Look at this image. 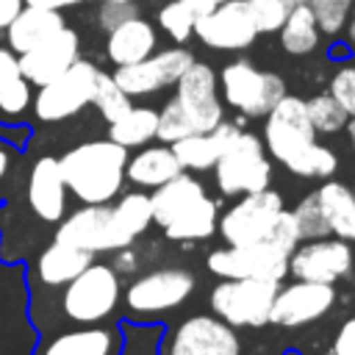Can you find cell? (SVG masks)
<instances>
[{
    "instance_id": "obj_39",
    "label": "cell",
    "mask_w": 355,
    "mask_h": 355,
    "mask_svg": "<svg viewBox=\"0 0 355 355\" xmlns=\"http://www.w3.org/2000/svg\"><path fill=\"white\" fill-rule=\"evenodd\" d=\"M338 169V155L330 150V147H324V144H313L308 153H305V158L291 169V175H297V178H322V180H327V178H333V172Z\"/></svg>"
},
{
    "instance_id": "obj_14",
    "label": "cell",
    "mask_w": 355,
    "mask_h": 355,
    "mask_svg": "<svg viewBox=\"0 0 355 355\" xmlns=\"http://www.w3.org/2000/svg\"><path fill=\"white\" fill-rule=\"evenodd\" d=\"M194 61L191 50L186 47H166L158 53H150L147 58L128 64V67H116L111 72V78L119 83V89L128 97H147L155 94L166 86H175L178 78L183 75V69Z\"/></svg>"
},
{
    "instance_id": "obj_46",
    "label": "cell",
    "mask_w": 355,
    "mask_h": 355,
    "mask_svg": "<svg viewBox=\"0 0 355 355\" xmlns=\"http://www.w3.org/2000/svg\"><path fill=\"white\" fill-rule=\"evenodd\" d=\"M19 72V61H17V53H11L8 47H0V86H6L8 80H14Z\"/></svg>"
},
{
    "instance_id": "obj_9",
    "label": "cell",
    "mask_w": 355,
    "mask_h": 355,
    "mask_svg": "<svg viewBox=\"0 0 355 355\" xmlns=\"http://www.w3.org/2000/svg\"><path fill=\"white\" fill-rule=\"evenodd\" d=\"M97 75H100V69L92 61L78 58L67 72H61L58 78H53L44 86H39V92L31 103L36 119L39 122H64V119L75 116L78 111H83L86 105H92Z\"/></svg>"
},
{
    "instance_id": "obj_42",
    "label": "cell",
    "mask_w": 355,
    "mask_h": 355,
    "mask_svg": "<svg viewBox=\"0 0 355 355\" xmlns=\"http://www.w3.org/2000/svg\"><path fill=\"white\" fill-rule=\"evenodd\" d=\"M300 241H302V239H300V230H297V222H294L291 211H280V216H277V222H275V227H272L266 244H272L275 250L291 255V250H294Z\"/></svg>"
},
{
    "instance_id": "obj_25",
    "label": "cell",
    "mask_w": 355,
    "mask_h": 355,
    "mask_svg": "<svg viewBox=\"0 0 355 355\" xmlns=\"http://www.w3.org/2000/svg\"><path fill=\"white\" fill-rule=\"evenodd\" d=\"M183 166L169 144H144L125 164V180L136 189H158L161 183L180 175Z\"/></svg>"
},
{
    "instance_id": "obj_7",
    "label": "cell",
    "mask_w": 355,
    "mask_h": 355,
    "mask_svg": "<svg viewBox=\"0 0 355 355\" xmlns=\"http://www.w3.org/2000/svg\"><path fill=\"white\" fill-rule=\"evenodd\" d=\"M222 100L241 116H266L269 108L286 94V83L277 72L258 69L247 58H233L216 75Z\"/></svg>"
},
{
    "instance_id": "obj_4",
    "label": "cell",
    "mask_w": 355,
    "mask_h": 355,
    "mask_svg": "<svg viewBox=\"0 0 355 355\" xmlns=\"http://www.w3.org/2000/svg\"><path fill=\"white\" fill-rule=\"evenodd\" d=\"M214 180L216 189L227 197L252 194L261 189H269L272 183V161L266 158L263 141L252 130H239L230 147L222 153V158L214 164Z\"/></svg>"
},
{
    "instance_id": "obj_34",
    "label": "cell",
    "mask_w": 355,
    "mask_h": 355,
    "mask_svg": "<svg viewBox=\"0 0 355 355\" xmlns=\"http://www.w3.org/2000/svg\"><path fill=\"white\" fill-rule=\"evenodd\" d=\"M31 103H33L31 83L22 75L0 86V125H17L22 114L31 108Z\"/></svg>"
},
{
    "instance_id": "obj_31",
    "label": "cell",
    "mask_w": 355,
    "mask_h": 355,
    "mask_svg": "<svg viewBox=\"0 0 355 355\" xmlns=\"http://www.w3.org/2000/svg\"><path fill=\"white\" fill-rule=\"evenodd\" d=\"M277 39H280V47L288 55H311L319 47V39H322V31H319V22H316L313 11L302 3H297L294 11L280 25Z\"/></svg>"
},
{
    "instance_id": "obj_33",
    "label": "cell",
    "mask_w": 355,
    "mask_h": 355,
    "mask_svg": "<svg viewBox=\"0 0 355 355\" xmlns=\"http://www.w3.org/2000/svg\"><path fill=\"white\" fill-rule=\"evenodd\" d=\"M305 108H308V119H311L316 133H338V130H344V125L349 119L344 114V108L327 92L313 94L311 100H305Z\"/></svg>"
},
{
    "instance_id": "obj_43",
    "label": "cell",
    "mask_w": 355,
    "mask_h": 355,
    "mask_svg": "<svg viewBox=\"0 0 355 355\" xmlns=\"http://www.w3.org/2000/svg\"><path fill=\"white\" fill-rule=\"evenodd\" d=\"M133 17H139L136 0H128V3H100L97 25L108 33V31H114L116 25H122V22H128V19H133Z\"/></svg>"
},
{
    "instance_id": "obj_19",
    "label": "cell",
    "mask_w": 355,
    "mask_h": 355,
    "mask_svg": "<svg viewBox=\"0 0 355 355\" xmlns=\"http://www.w3.org/2000/svg\"><path fill=\"white\" fill-rule=\"evenodd\" d=\"M92 261H94V252H86V250H78V247H69V244L53 239L36 255V261L31 266V275H28L31 297H36L42 291H58L72 277H78Z\"/></svg>"
},
{
    "instance_id": "obj_58",
    "label": "cell",
    "mask_w": 355,
    "mask_h": 355,
    "mask_svg": "<svg viewBox=\"0 0 355 355\" xmlns=\"http://www.w3.org/2000/svg\"><path fill=\"white\" fill-rule=\"evenodd\" d=\"M352 6H355V0H352Z\"/></svg>"
},
{
    "instance_id": "obj_24",
    "label": "cell",
    "mask_w": 355,
    "mask_h": 355,
    "mask_svg": "<svg viewBox=\"0 0 355 355\" xmlns=\"http://www.w3.org/2000/svg\"><path fill=\"white\" fill-rule=\"evenodd\" d=\"M155 47H158L155 25L144 17H133L116 25L114 31H108V39H105V55L114 67L136 64L150 53H155Z\"/></svg>"
},
{
    "instance_id": "obj_16",
    "label": "cell",
    "mask_w": 355,
    "mask_h": 355,
    "mask_svg": "<svg viewBox=\"0 0 355 355\" xmlns=\"http://www.w3.org/2000/svg\"><path fill=\"white\" fill-rule=\"evenodd\" d=\"M194 36L211 50L239 53L258 39V31L244 0H225L194 22Z\"/></svg>"
},
{
    "instance_id": "obj_47",
    "label": "cell",
    "mask_w": 355,
    "mask_h": 355,
    "mask_svg": "<svg viewBox=\"0 0 355 355\" xmlns=\"http://www.w3.org/2000/svg\"><path fill=\"white\" fill-rule=\"evenodd\" d=\"M22 6H25L22 0H0V33L11 25V19L22 11Z\"/></svg>"
},
{
    "instance_id": "obj_36",
    "label": "cell",
    "mask_w": 355,
    "mask_h": 355,
    "mask_svg": "<svg viewBox=\"0 0 355 355\" xmlns=\"http://www.w3.org/2000/svg\"><path fill=\"white\" fill-rule=\"evenodd\" d=\"M247 11L255 22L258 36L261 33H277L280 25L286 22V17L294 11L297 0H244Z\"/></svg>"
},
{
    "instance_id": "obj_5",
    "label": "cell",
    "mask_w": 355,
    "mask_h": 355,
    "mask_svg": "<svg viewBox=\"0 0 355 355\" xmlns=\"http://www.w3.org/2000/svg\"><path fill=\"white\" fill-rule=\"evenodd\" d=\"M194 286H197L194 272L183 266H161L136 275L122 291V302L133 319H153L180 308L194 294Z\"/></svg>"
},
{
    "instance_id": "obj_30",
    "label": "cell",
    "mask_w": 355,
    "mask_h": 355,
    "mask_svg": "<svg viewBox=\"0 0 355 355\" xmlns=\"http://www.w3.org/2000/svg\"><path fill=\"white\" fill-rule=\"evenodd\" d=\"M158 111L153 105H130L119 119L108 122V139L122 144L125 150H139L155 141Z\"/></svg>"
},
{
    "instance_id": "obj_1",
    "label": "cell",
    "mask_w": 355,
    "mask_h": 355,
    "mask_svg": "<svg viewBox=\"0 0 355 355\" xmlns=\"http://www.w3.org/2000/svg\"><path fill=\"white\" fill-rule=\"evenodd\" d=\"M128 150L111 139L75 144L58 158L67 191L83 205H105L119 197L125 186Z\"/></svg>"
},
{
    "instance_id": "obj_11",
    "label": "cell",
    "mask_w": 355,
    "mask_h": 355,
    "mask_svg": "<svg viewBox=\"0 0 355 355\" xmlns=\"http://www.w3.org/2000/svg\"><path fill=\"white\" fill-rule=\"evenodd\" d=\"M125 333L116 322L61 324L42 330L31 355H122Z\"/></svg>"
},
{
    "instance_id": "obj_51",
    "label": "cell",
    "mask_w": 355,
    "mask_h": 355,
    "mask_svg": "<svg viewBox=\"0 0 355 355\" xmlns=\"http://www.w3.org/2000/svg\"><path fill=\"white\" fill-rule=\"evenodd\" d=\"M341 33H344V42H347V47H349V50H355V6L349 8V14H347V22H344Z\"/></svg>"
},
{
    "instance_id": "obj_15",
    "label": "cell",
    "mask_w": 355,
    "mask_h": 355,
    "mask_svg": "<svg viewBox=\"0 0 355 355\" xmlns=\"http://www.w3.org/2000/svg\"><path fill=\"white\" fill-rule=\"evenodd\" d=\"M349 269H352V247L349 241L336 236L300 241L288 255V275L294 280L336 286V280L349 275Z\"/></svg>"
},
{
    "instance_id": "obj_53",
    "label": "cell",
    "mask_w": 355,
    "mask_h": 355,
    "mask_svg": "<svg viewBox=\"0 0 355 355\" xmlns=\"http://www.w3.org/2000/svg\"><path fill=\"white\" fill-rule=\"evenodd\" d=\"M344 130H347V136H349V147H352V155H355V116H349V119H347Z\"/></svg>"
},
{
    "instance_id": "obj_18",
    "label": "cell",
    "mask_w": 355,
    "mask_h": 355,
    "mask_svg": "<svg viewBox=\"0 0 355 355\" xmlns=\"http://www.w3.org/2000/svg\"><path fill=\"white\" fill-rule=\"evenodd\" d=\"M78 58H80V39L67 25L61 31H55L53 36H47L44 42H39L36 47L17 55L22 78L36 89L50 83L61 72H67Z\"/></svg>"
},
{
    "instance_id": "obj_28",
    "label": "cell",
    "mask_w": 355,
    "mask_h": 355,
    "mask_svg": "<svg viewBox=\"0 0 355 355\" xmlns=\"http://www.w3.org/2000/svg\"><path fill=\"white\" fill-rule=\"evenodd\" d=\"M316 200L322 208V216L327 222L330 236L344 239V241H355V200L347 183L341 180H324L316 189Z\"/></svg>"
},
{
    "instance_id": "obj_12",
    "label": "cell",
    "mask_w": 355,
    "mask_h": 355,
    "mask_svg": "<svg viewBox=\"0 0 355 355\" xmlns=\"http://www.w3.org/2000/svg\"><path fill=\"white\" fill-rule=\"evenodd\" d=\"M175 86H178L175 100H178L180 111L186 114L194 133H205L225 119V105L219 97V80H216V69L211 64L194 58L183 69V75L178 78Z\"/></svg>"
},
{
    "instance_id": "obj_6",
    "label": "cell",
    "mask_w": 355,
    "mask_h": 355,
    "mask_svg": "<svg viewBox=\"0 0 355 355\" xmlns=\"http://www.w3.org/2000/svg\"><path fill=\"white\" fill-rule=\"evenodd\" d=\"M277 286L280 283L261 277L219 280L208 294L211 313L227 322L230 327H263L269 324V311Z\"/></svg>"
},
{
    "instance_id": "obj_20",
    "label": "cell",
    "mask_w": 355,
    "mask_h": 355,
    "mask_svg": "<svg viewBox=\"0 0 355 355\" xmlns=\"http://www.w3.org/2000/svg\"><path fill=\"white\" fill-rule=\"evenodd\" d=\"M153 225L150 211V194L147 191H128L119 194L114 205H108V222H105V252H116L122 247H130L147 227Z\"/></svg>"
},
{
    "instance_id": "obj_23",
    "label": "cell",
    "mask_w": 355,
    "mask_h": 355,
    "mask_svg": "<svg viewBox=\"0 0 355 355\" xmlns=\"http://www.w3.org/2000/svg\"><path fill=\"white\" fill-rule=\"evenodd\" d=\"M108 205H80L72 214H64L55 227V241H64L69 247L86 250V252H105V222H108Z\"/></svg>"
},
{
    "instance_id": "obj_8",
    "label": "cell",
    "mask_w": 355,
    "mask_h": 355,
    "mask_svg": "<svg viewBox=\"0 0 355 355\" xmlns=\"http://www.w3.org/2000/svg\"><path fill=\"white\" fill-rule=\"evenodd\" d=\"M280 211H286L280 191L261 189L252 194H241L216 222V233L230 247H247L261 244L269 239Z\"/></svg>"
},
{
    "instance_id": "obj_32",
    "label": "cell",
    "mask_w": 355,
    "mask_h": 355,
    "mask_svg": "<svg viewBox=\"0 0 355 355\" xmlns=\"http://www.w3.org/2000/svg\"><path fill=\"white\" fill-rule=\"evenodd\" d=\"M92 105L100 111V116H103L105 122H114V119H119V116L133 105V97H128V94L119 89V83H116L108 72L100 69L97 83H94V94H92Z\"/></svg>"
},
{
    "instance_id": "obj_38",
    "label": "cell",
    "mask_w": 355,
    "mask_h": 355,
    "mask_svg": "<svg viewBox=\"0 0 355 355\" xmlns=\"http://www.w3.org/2000/svg\"><path fill=\"white\" fill-rule=\"evenodd\" d=\"M302 6H308L319 22V31L327 33V36H338L344 22H347V14L352 8V0H297Z\"/></svg>"
},
{
    "instance_id": "obj_45",
    "label": "cell",
    "mask_w": 355,
    "mask_h": 355,
    "mask_svg": "<svg viewBox=\"0 0 355 355\" xmlns=\"http://www.w3.org/2000/svg\"><path fill=\"white\" fill-rule=\"evenodd\" d=\"M333 352L336 355H355V316H349L338 327V333L333 338Z\"/></svg>"
},
{
    "instance_id": "obj_27",
    "label": "cell",
    "mask_w": 355,
    "mask_h": 355,
    "mask_svg": "<svg viewBox=\"0 0 355 355\" xmlns=\"http://www.w3.org/2000/svg\"><path fill=\"white\" fill-rule=\"evenodd\" d=\"M67 22L61 17V11H44V8H33V6H22V11L11 19V25L3 31L6 33V47L17 55H22L25 50L36 47L39 42H44L47 36H53L55 31H61Z\"/></svg>"
},
{
    "instance_id": "obj_49",
    "label": "cell",
    "mask_w": 355,
    "mask_h": 355,
    "mask_svg": "<svg viewBox=\"0 0 355 355\" xmlns=\"http://www.w3.org/2000/svg\"><path fill=\"white\" fill-rule=\"evenodd\" d=\"M25 6H33V8H44V11H64V8H72L83 0H22Z\"/></svg>"
},
{
    "instance_id": "obj_2",
    "label": "cell",
    "mask_w": 355,
    "mask_h": 355,
    "mask_svg": "<svg viewBox=\"0 0 355 355\" xmlns=\"http://www.w3.org/2000/svg\"><path fill=\"white\" fill-rule=\"evenodd\" d=\"M122 302V280L111 263L92 261L78 277L55 291V313L61 324L108 322Z\"/></svg>"
},
{
    "instance_id": "obj_40",
    "label": "cell",
    "mask_w": 355,
    "mask_h": 355,
    "mask_svg": "<svg viewBox=\"0 0 355 355\" xmlns=\"http://www.w3.org/2000/svg\"><path fill=\"white\" fill-rule=\"evenodd\" d=\"M191 133H194V130H191L186 114L180 111L178 100H175V97L166 100V105L158 111V130H155V139H158L161 144H172V141L186 139V136H191Z\"/></svg>"
},
{
    "instance_id": "obj_56",
    "label": "cell",
    "mask_w": 355,
    "mask_h": 355,
    "mask_svg": "<svg viewBox=\"0 0 355 355\" xmlns=\"http://www.w3.org/2000/svg\"><path fill=\"white\" fill-rule=\"evenodd\" d=\"M322 355H336V352H333V349H327V352H322Z\"/></svg>"
},
{
    "instance_id": "obj_37",
    "label": "cell",
    "mask_w": 355,
    "mask_h": 355,
    "mask_svg": "<svg viewBox=\"0 0 355 355\" xmlns=\"http://www.w3.org/2000/svg\"><path fill=\"white\" fill-rule=\"evenodd\" d=\"M291 216H294V222H297V230H300V239H302V241L330 236L327 222H324L322 208H319V200H316V191L305 194V197H302V200L294 205Z\"/></svg>"
},
{
    "instance_id": "obj_21",
    "label": "cell",
    "mask_w": 355,
    "mask_h": 355,
    "mask_svg": "<svg viewBox=\"0 0 355 355\" xmlns=\"http://www.w3.org/2000/svg\"><path fill=\"white\" fill-rule=\"evenodd\" d=\"M28 202L31 211L50 225H58L61 216L67 214V186L58 169V158L42 155L28 178Z\"/></svg>"
},
{
    "instance_id": "obj_50",
    "label": "cell",
    "mask_w": 355,
    "mask_h": 355,
    "mask_svg": "<svg viewBox=\"0 0 355 355\" xmlns=\"http://www.w3.org/2000/svg\"><path fill=\"white\" fill-rule=\"evenodd\" d=\"M186 3V8L194 14V19H200V17H205L214 6H216V0H183Z\"/></svg>"
},
{
    "instance_id": "obj_54",
    "label": "cell",
    "mask_w": 355,
    "mask_h": 355,
    "mask_svg": "<svg viewBox=\"0 0 355 355\" xmlns=\"http://www.w3.org/2000/svg\"><path fill=\"white\" fill-rule=\"evenodd\" d=\"M92 3H128V0H92Z\"/></svg>"
},
{
    "instance_id": "obj_10",
    "label": "cell",
    "mask_w": 355,
    "mask_h": 355,
    "mask_svg": "<svg viewBox=\"0 0 355 355\" xmlns=\"http://www.w3.org/2000/svg\"><path fill=\"white\" fill-rule=\"evenodd\" d=\"M161 355H241V338L219 316L194 313L166 330Z\"/></svg>"
},
{
    "instance_id": "obj_41",
    "label": "cell",
    "mask_w": 355,
    "mask_h": 355,
    "mask_svg": "<svg viewBox=\"0 0 355 355\" xmlns=\"http://www.w3.org/2000/svg\"><path fill=\"white\" fill-rule=\"evenodd\" d=\"M327 94L344 108L347 116H355V64H352V61H344V64L330 75Z\"/></svg>"
},
{
    "instance_id": "obj_57",
    "label": "cell",
    "mask_w": 355,
    "mask_h": 355,
    "mask_svg": "<svg viewBox=\"0 0 355 355\" xmlns=\"http://www.w3.org/2000/svg\"><path fill=\"white\" fill-rule=\"evenodd\" d=\"M216 3H225V0H216Z\"/></svg>"
},
{
    "instance_id": "obj_55",
    "label": "cell",
    "mask_w": 355,
    "mask_h": 355,
    "mask_svg": "<svg viewBox=\"0 0 355 355\" xmlns=\"http://www.w3.org/2000/svg\"><path fill=\"white\" fill-rule=\"evenodd\" d=\"M349 191H352V200H355V186H349Z\"/></svg>"
},
{
    "instance_id": "obj_29",
    "label": "cell",
    "mask_w": 355,
    "mask_h": 355,
    "mask_svg": "<svg viewBox=\"0 0 355 355\" xmlns=\"http://www.w3.org/2000/svg\"><path fill=\"white\" fill-rule=\"evenodd\" d=\"M216 222H219V202L214 197H202L200 202H194L186 214H180L178 219H172L164 227V236L169 241H205L216 233Z\"/></svg>"
},
{
    "instance_id": "obj_3",
    "label": "cell",
    "mask_w": 355,
    "mask_h": 355,
    "mask_svg": "<svg viewBox=\"0 0 355 355\" xmlns=\"http://www.w3.org/2000/svg\"><path fill=\"white\" fill-rule=\"evenodd\" d=\"M263 119V150L272 155V161L291 172L316 144V130L308 119L305 100L286 92Z\"/></svg>"
},
{
    "instance_id": "obj_13",
    "label": "cell",
    "mask_w": 355,
    "mask_h": 355,
    "mask_svg": "<svg viewBox=\"0 0 355 355\" xmlns=\"http://www.w3.org/2000/svg\"><path fill=\"white\" fill-rule=\"evenodd\" d=\"M205 269L219 280H236V277H261L283 283L288 275V255L275 250L272 244H247V247H219L208 252Z\"/></svg>"
},
{
    "instance_id": "obj_52",
    "label": "cell",
    "mask_w": 355,
    "mask_h": 355,
    "mask_svg": "<svg viewBox=\"0 0 355 355\" xmlns=\"http://www.w3.org/2000/svg\"><path fill=\"white\" fill-rule=\"evenodd\" d=\"M347 53H352L347 44H336V47L330 44V50H327V58H330V61H333V58H347Z\"/></svg>"
},
{
    "instance_id": "obj_44",
    "label": "cell",
    "mask_w": 355,
    "mask_h": 355,
    "mask_svg": "<svg viewBox=\"0 0 355 355\" xmlns=\"http://www.w3.org/2000/svg\"><path fill=\"white\" fill-rule=\"evenodd\" d=\"M17 161H19V144L0 136V202L6 200V186H8V178L17 166Z\"/></svg>"
},
{
    "instance_id": "obj_17",
    "label": "cell",
    "mask_w": 355,
    "mask_h": 355,
    "mask_svg": "<svg viewBox=\"0 0 355 355\" xmlns=\"http://www.w3.org/2000/svg\"><path fill=\"white\" fill-rule=\"evenodd\" d=\"M336 302V288L327 283H311V280H291L280 283L277 294L272 300L269 324L277 327H302L316 319H322Z\"/></svg>"
},
{
    "instance_id": "obj_26",
    "label": "cell",
    "mask_w": 355,
    "mask_h": 355,
    "mask_svg": "<svg viewBox=\"0 0 355 355\" xmlns=\"http://www.w3.org/2000/svg\"><path fill=\"white\" fill-rule=\"evenodd\" d=\"M205 186L189 175L186 169L180 175H175L172 180L161 183L158 189L150 191V211H153V222L164 230L172 219H178L180 214H186L194 202H200L205 197Z\"/></svg>"
},
{
    "instance_id": "obj_35",
    "label": "cell",
    "mask_w": 355,
    "mask_h": 355,
    "mask_svg": "<svg viewBox=\"0 0 355 355\" xmlns=\"http://www.w3.org/2000/svg\"><path fill=\"white\" fill-rule=\"evenodd\" d=\"M194 14L186 8L183 0H169L158 8V28L178 44L189 42L194 36Z\"/></svg>"
},
{
    "instance_id": "obj_48",
    "label": "cell",
    "mask_w": 355,
    "mask_h": 355,
    "mask_svg": "<svg viewBox=\"0 0 355 355\" xmlns=\"http://www.w3.org/2000/svg\"><path fill=\"white\" fill-rule=\"evenodd\" d=\"M133 255H136V252H130L128 247L116 250V261H114L116 275H130V272H136V258H133Z\"/></svg>"
},
{
    "instance_id": "obj_22",
    "label": "cell",
    "mask_w": 355,
    "mask_h": 355,
    "mask_svg": "<svg viewBox=\"0 0 355 355\" xmlns=\"http://www.w3.org/2000/svg\"><path fill=\"white\" fill-rule=\"evenodd\" d=\"M241 128L236 122H219L216 128L205 130V133H191L186 139L172 141V153L178 155L180 166L186 172H211L214 164L222 158V153L230 147V141L236 139Z\"/></svg>"
}]
</instances>
